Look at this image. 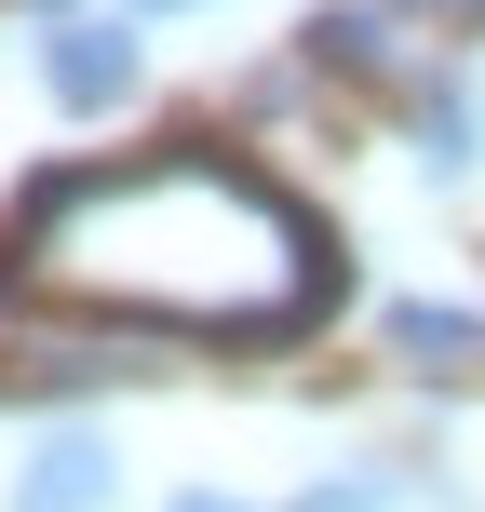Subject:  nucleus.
Listing matches in <instances>:
<instances>
[{
    "label": "nucleus",
    "mask_w": 485,
    "mask_h": 512,
    "mask_svg": "<svg viewBox=\"0 0 485 512\" xmlns=\"http://www.w3.org/2000/svg\"><path fill=\"white\" fill-rule=\"evenodd\" d=\"M27 297L108 310V324H176V337H297L324 310L337 256L310 203H283L256 162L149 149V162H81L41 176L14 216Z\"/></svg>",
    "instance_id": "nucleus-1"
},
{
    "label": "nucleus",
    "mask_w": 485,
    "mask_h": 512,
    "mask_svg": "<svg viewBox=\"0 0 485 512\" xmlns=\"http://www.w3.org/2000/svg\"><path fill=\"white\" fill-rule=\"evenodd\" d=\"M135 81H149L135 27H108V14H54V27H41V95H54V108H81V122H95V108H122Z\"/></svg>",
    "instance_id": "nucleus-2"
},
{
    "label": "nucleus",
    "mask_w": 485,
    "mask_h": 512,
    "mask_svg": "<svg viewBox=\"0 0 485 512\" xmlns=\"http://www.w3.org/2000/svg\"><path fill=\"white\" fill-rule=\"evenodd\" d=\"M108 486H122V472H108V445H95V432H54L41 459H27V486H14V512H95Z\"/></svg>",
    "instance_id": "nucleus-3"
},
{
    "label": "nucleus",
    "mask_w": 485,
    "mask_h": 512,
    "mask_svg": "<svg viewBox=\"0 0 485 512\" xmlns=\"http://www.w3.org/2000/svg\"><path fill=\"white\" fill-rule=\"evenodd\" d=\"M418 162H432V176H472L485 162V95L472 81H432V95H418Z\"/></svg>",
    "instance_id": "nucleus-4"
},
{
    "label": "nucleus",
    "mask_w": 485,
    "mask_h": 512,
    "mask_svg": "<svg viewBox=\"0 0 485 512\" xmlns=\"http://www.w3.org/2000/svg\"><path fill=\"white\" fill-rule=\"evenodd\" d=\"M391 351L445 378V364H472V351H485V324H472V310H445V297H405V310H391Z\"/></svg>",
    "instance_id": "nucleus-5"
},
{
    "label": "nucleus",
    "mask_w": 485,
    "mask_h": 512,
    "mask_svg": "<svg viewBox=\"0 0 485 512\" xmlns=\"http://www.w3.org/2000/svg\"><path fill=\"white\" fill-rule=\"evenodd\" d=\"M297 41H310V68H391V14L378 0H337V14L297 27Z\"/></svg>",
    "instance_id": "nucleus-6"
},
{
    "label": "nucleus",
    "mask_w": 485,
    "mask_h": 512,
    "mask_svg": "<svg viewBox=\"0 0 485 512\" xmlns=\"http://www.w3.org/2000/svg\"><path fill=\"white\" fill-rule=\"evenodd\" d=\"M135 14H203V0H122V27H135Z\"/></svg>",
    "instance_id": "nucleus-7"
},
{
    "label": "nucleus",
    "mask_w": 485,
    "mask_h": 512,
    "mask_svg": "<svg viewBox=\"0 0 485 512\" xmlns=\"http://www.w3.org/2000/svg\"><path fill=\"white\" fill-rule=\"evenodd\" d=\"M176 512H243V499H216V486H189V499H176Z\"/></svg>",
    "instance_id": "nucleus-8"
},
{
    "label": "nucleus",
    "mask_w": 485,
    "mask_h": 512,
    "mask_svg": "<svg viewBox=\"0 0 485 512\" xmlns=\"http://www.w3.org/2000/svg\"><path fill=\"white\" fill-rule=\"evenodd\" d=\"M432 14H459V27H485V0H432Z\"/></svg>",
    "instance_id": "nucleus-9"
},
{
    "label": "nucleus",
    "mask_w": 485,
    "mask_h": 512,
    "mask_svg": "<svg viewBox=\"0 0 485 512\" xmlns=\"http://www.w3.org/2000/svg\"><path fill=\"white\" fill-rule=\"evenodd\" d=\"M41 14H68V0H41Z\"/></svg>",
    "instance_id": "nucleus-10"
}]
</instances>
